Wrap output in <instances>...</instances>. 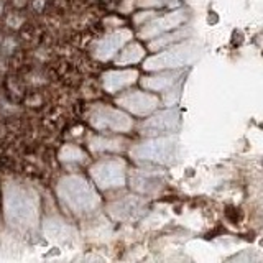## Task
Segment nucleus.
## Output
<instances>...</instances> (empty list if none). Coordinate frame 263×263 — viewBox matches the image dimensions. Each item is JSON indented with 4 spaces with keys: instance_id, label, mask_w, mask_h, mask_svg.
<instances>
[{
    "instance_id": "obj_1",
    "label": "nucleus",
    "mask_w": 263,
    "mask_h": 263,
    "mask_svg": "<svg viewBox=\"0 0 263 263\" xmlns=\"http://www.w3.org/2000/svg\"><path fill=\"white\" fill-rule=\"evenodd\" d=\"M5 219L15 230L30 232L36 229L40 219V197L33 187L8 179L4 186Z\"/></svg>"
},
{
    "instance_id": "obj_2",
    "label": "nucleus",
    "mask_w": 263,
    "mask_h": 263,
    "mask_svg": "<svg viewBox=\"0 0 263 263\" xmlns=\"http://www.w3.org/2000/svg\"><path fill=\"white\" fill-rule=\"evenodd\" d=\"M56 193L60 201L64 204V208L78 214V216L94 212L101 204V197H99L96 187H92L87 179L78 175L61 178Z\"/></svg>"
},
{
    "instance_id": "obj_3",
    "label": "nucleus",
    "mask_w": 263,
    "mask_h": 263,
    "mask_svg": "<svg viewBox=\"0 0 263 263\" xmlns=\"http://www.w3.org/2000/svg\"><path fill=\"white\" fill-rule=\"evenodd\" d=\"M130 156L135 161L171 164L179 158V142L176 138L148 140L132 148Z\"/></svg>"
},
{
    "instance_id": "obj_4",
    "label": "nucleus",
    "mask_w": 263,
    "mask_h": 263,
    "mask_svg": "<svg viewBox=\"0 0 263 263\" xmlns=\"http://www.w3.org/2000/svg\"><path fill=\"white\" fill-rule=\"evenodd\" d=\"M90 176L101 189L120 187L127 183V164L120 158L99 161L90 168Z\"/></svg>"
},
{
    "instance_id": "obj_5",
    "label": "nucleus",
    "mask_w": 263,
    "mask_h": 263,
    "mask_svg": "<svg viewBox=\"0 0 263 263\" xmlns=\"http://www.w3.org/2000/svg\"><path fill=\"white\" fill-rule=\"evenodd\" d=\"M92 127L99 130L110 132H128L132 128V120L120 110H115L107 105H97L89 114Z\"/></svg>"
},
{
    "instance_id": "obj_6",
    "label": "nucleus",
    "mask_w": 263,
    "mask_h": 263,
    "mask_svg": "<svg viewBox=\"0 0 263 263\" xmlns=\"http://www.w3.org/2000/svg\"><path fill=\"white\" fill-rule=\"evenodd\" d=\"M179 127V115L175 110L170 112H161L158 115H155L150 120H146L140 132L145 135H161V134H168Z\"/></svg>"
},
{
    "instance_id": "obj_7",
    "label": "nucleus",
    "mask_w": 263,
    "mask_h": 263,
    "mask_svg": "<svg viewBox=\"0 0 263 263\" xmlns=\"http://www.w3.org/2000/svg\"><path fill=\"white\" fill-rule=\"evenodd\" d=\"M109 212L117 220H134L145 212V202L138 197H123L109 205Z\"/></svg>"
},
{
    "instance_id": "obj_8",
    "label": "nucleus",
    "mask_w": 263,
    "mask_h": 263,
    "mask_svg": "<svg viewBox=\"0 0 263 263\" xmlns=\"http://www.w3.org/2000/svg\"><path fill=\"white\" fill-rule=\"evenodd\" d=\"M130 186L138 193H155L163 186V173L158 171H134L130 175Z\"/></svg>"
},
{
    "instance_id": "obj_9",
    "label": "nucleus",
    "mask_w": 263,
    "mask_h": 263,
    "mask_svg": "<svg viewBox=\"0 0 263 263\" xmlns=\"http://www.w3.org/2000/svg\"><path fill=\"white\" fill-rule=\"evenodd\" d=\"M119 105L125 107L130 112L138 114V115H145V114H150L155 107H156V99L153 96H148L143 92H130L125 94L123 97L119 99Z\"/></svg>"
},
{
    "instance_id": "obj_10",
    "label": "nucleus",
    "mask_w": 263,
    "mask_h": 263,
    "mask_svg": "<svg viewBox=\"0 0 263 263\" xmlns=\"http://www.w3.org/2000/svg\"><path fill=\"white\" fill-rule=\"evenodd\" d=\"M45 234L49 240L58 242V243H69L74 240L72 229L60 219H46Z\"/></svg>"
},
{
    "instance_id": "obj_11",
    "label": "nucleus",
    "mask_w": 263,
    "mask_h": 263,
    "mask_svg": "<svg viewBox=\"0 0 263 263\" xmlns=\"http://www.w3.org/2000/svg\"><path fill=\"white\" fill-rule=\"evenodd\" d=\"M135 79H137L135 71H110L104 74L102 82H104V87L109 90V92H117L122 87L132 84Z\"/></svg>"
},
{
    "instance_id": "obj_12",
    "label": "nucleus",
    "mask_w": 263,
    "mask_h": 263,
    "mask_svg": "<svg viewBox=\"0 0 263 263\" xmlns=\"http://www.w3.org/2000/svg\"><path fill=\"white\" fill-rule=\"evenodd\" d=\"M128 36H130L128 31H117V33H114V35L107 36L105 40H102L101 43H99V48L96 49V56L101 58V60H109Z\"/></svg>"
},
{
    "instance_id": "obj_13",
    "label": "nucleus",
    "mask_w": 263,
    "mask_h": 263,
    "mask_svg": "<svg viewBox=\"0 0 263 263\" xmlns=\"http://www.w3.org/2000/svg\"><path fill=\"white\" fill-rule=\"evenodd\" d=\"M122 142L120 140H114V138H104V137H97L90 140V148L94 152H104V150H120Z\"/></svg>"
},
{
    "instance_id": "obj_14",
    "label": "nucleus",
    "mask_w": 263,
    "mask_h": 263,
    "mask_svg": "<svg viewBox=\"0 0 263 263\" xmlns=\"http://www.w3.org/2000/svg\"><path fill=\"white\" fill-rule=\"evenodd\" d=\"M60 158L64 163H72V161H82L86 158V153L81 150L79 146H72V145H66L61 153H60Z\"/></svg>"
},
{
    "instance_id": "obj_15",
    "label": "nucleus",
    "mask_w": 263,
    "mask_h": 263,
    "mask_svg": "<svg viewBox=\"0 0 263 263\" xmlns=\"http://www.w3.org/2000/svg\"><path fill=\"white\" fill-rule=\"evenodd\" d=\"M142 54H143L142 48H138L137 45H132V46H128V48L125 49V51H123V53L120 54V58L117 60V63H119V64L135 63V61L140 60V58H142Z\"/></svg>"
},
{
    "instance_id": "obj_16",
    "label": "nucleus",
    "mask_w": 263,
    "mask_h": 263,
    "mask_svg": "<svg viewBox=\"0 0 263 263\" xmlns=\"http://www.w3.org/2000/svg\"><path fill=\"white\" fill-rule=\"evenodd\" d=\"M143 263H153V261H150V260H146V261H143Z\"/></svg>"
},
{
    "instance_id": "obj_17",
    "label": "nucleus",
    "mask_w": 263,
    "mask_h": 263,
    "mask_svg": "<svg viewBox=\"0 0 263 263\" xmlns=\"http://www.w3.org/2000/svg\"><path fill=\"white\" fill-rule=\"evenodd\" d=\"M170 263H178V261H170Z\"/></svg>"
}]
</instances>
